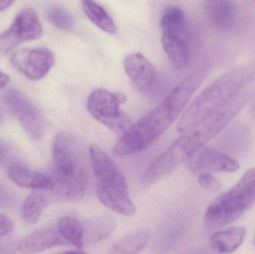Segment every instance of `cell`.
Masks as SVG:
<instances>
[{"label":"cell","mask_w":255,"mask_h":254,"mask_svg":"<svg viewBox=\"0 0 255 254\" xmlns=\"http://www.w3.org/2000/svg\"><path fill=\"white\" fill-rule=\"evenodd\" d=\"M244 104L243 98L232 100L215 113L186 130L184 134L172 143L174 152L184 161L191 158L236 117Z\"/></svg>","instance_id":"277c9868"},{"label":"cell","mask_w":255,"mask_h":254,"mask_svg":"<svg viewBox=\"0 0 255 254\" xmlns=\"http://www.w3.org/2000/svg\"><path fill=\"white\" fill-rule=\"evenodd\" d=\"M4 100L9 110L17 118L24 131L32 140L41 138L44 130L43 118L35 105L17 89L4 92Z\"/></svg>","instance_id":"9c48e42d"},{"label":"cell","mask_w":255,"mask_h":254,"mask_svg":"<svg viewBox=\"0 0 255 254\" xmlns=\"http://www.w3.org/2000/svg\"><path fill=\"white\" fill-rule=\"evenodd\" d=\"M255 203V168L247 170L228 192L214 200L205 213L208 228H222L233 223Z\"/></svg>","instance_id":"3957f363"},{"label":"cell","mask_w":255,"mask_h":254,"mask_svg":"<svg viewBox=\"0 0 255 254\" xmlns=\"http://www.w3.org/2000/svg\"><path fill=\"white\" fill-rule=\"evenodd\" d=\"M198 183L204 189L210 191H218L221 188V183L209 173H202L198 177Z\"/></svg>","instance_id":"484cf974"},{"label":"cell","mask_w":255,"mask_h":254,"mask_svg":"<svg viewBox=\"0 0 255 254\" xmlns=\"http://www.w3.org/2000/svg\"><path fill=\"white\" fill-rule=\"evenodd\" d=\"M81 5L87 17L98 28L109 34H116V25L104 7L94 0H81Z\"/></svg>","instance_id":"ffe728a7"},{"label":"cell","mask_w":255,"mask_h":254,"mask_svg":"<svg viewBox=\"0 0 255 254\" xmlns=\"http://www.w3.org/2000/svg\"><path fill=\"white\" fill-rule=\"evenodd\" d=\"M241 85V82L232 78L221 79L213 83L198 95L181 116L178 131L184 132L224 107L233 100Z\"/></svg>","instance_id":"5b68a950"},{"label":"cell","mask_w":255,"mask_h":254,"mask_svg":"<svg viewBox=\"0 0 255 254\" xmlns=\"http://www.w3.org/2000/svg\"><path fill=\"white\" fill-rule=\"evenodd\" d=\"M13 0H0V11L6 10L8 8L12 3H13Z\"/></svg>","instance_id":"f1b7e54d"},{"label":"cell","mask_w":255,"mask_h":254,"mask_svg":"<svg viewBox=\"0 0 255 254\" xmlns=\"http://www.w3.org/2000/svg\"><path fill=\"white\" fill-rule=\"evenodd\" d=\"M64 245H67V243L56 227L33 231L19 242L17 249L21 253L33 254Z\"/></svg>","instance_id":"5bb4252c"},{"label":"cell","mask_w":255,"mask_h":254,"mask_svg":"<svg viewBox=\"0 0 255 254\" xmlns=\"http://www.w3.org/2000/svg\"><path fill=\"white\" fill-rule=\"evenodd\" d=\"M181 113L179 109L166 98L121 136L114 148V154L124 157L140 152L163 134Z\"/></svg>","instance_id":"7a4b0ae2"},{"label":"cell","mask_w":255,"mask_h":254,"mask_svg":"<svg viewBox=\"0 0 255 254\" xmlns=\"http://www.w3.org/2000/svg\"><path fill=\"white\" fill-rule=\"evenodd\" d=\"M126 101L125 94L100 88L90 95L88 110L97 121L122 136L132 125L130 118L121 110V104Z\"/></svg>","instance_id":"52a82bcc"},{"label":"cell","mask_w":255,"mask_h":254,"mask_svg":"<svg viewBox=\"0 0 255 254\" xmlns=\"http://www.w3.org/2000/svg\"></svg>","instance_id":"f546056e"},{"label":"cell","mask_w":255,"mask_h":254,"mask_svg":"<svg viewBox=\"0 0 255 254\" xmlns=\"http://www.w3.org/2000/svg\"><path fill=\"white\" fill-rule=\"evenodd\" d=\"M7 176L13 183L20 187L49 192H52L55 188L53 179L49 173L31 171L20 165L7 169Z\"/></svg>","instance_id":"9a60e30c"},{"label":"cell","mask_w":255,"mask_h":254,"mask_svg":"<svg viewBox=\"0 0 255 254\" xmlns=\"http://www.w3.org/2000/svg\"><path fill=\"white\" fill-rule=\"evenodd\" d=\"M10 78L5 73H2L0 71V90L5 87L6 85L9 83Z\"/></svg>","instance_id":"83f0119b"},{"label":"cell","mask_w":255,"mask_h":254,"mask_svg":"<svg viewBox=\"0 0 255 254\" xmlns=\"http://www.w3.org/2000/svg\"><path fill=\"white\" fill-rule=\"evenodd\" d=\"M43 28L37 13L31 8L19 12L10 26L0 34V54L6 55L24 42L40 38Z\"/></svg>","instance_id":"ba28073f"},{"label":"cell","mask_w":255,"mask_h":254,"mask_svg":"<svg viewBox=\"0 0 255 254\" xmlns=\"http://www.w3.org/2000/svg\"><path fill=\"white\" fill-rule=\"evenodd\" d=\"M57 228L67 244L72 245L77 249L84 247L83 225L76 218L67 216L58 222Z\"/></svg>","instance_id":"44dd1931"},{"label":"cell","mask_w":255,"mask_h":254,"mask_svg":"<svg viewBox=\"0 0 255 254\" xmlns=\"http://www.w3.org/2000/svg\"><path fill=\"white\" fill-rule=\"evenodd\" d=\"M124 65L129 79L141 93L151 95L155 92L160 85V78L154 66L142 54H129L124 59Z\"/></svg>","instance_id":"7c38bea8"},{"label":"cell","mask_w":255,"mask_h":254,"mask_svg":"<svg viewBox=\"0 0 255 254\" xmlns=\"http://www.w3.org/2000/svg\"><path fill=\"white\" fill-rule=\"evenodd\" d=\"M148 234L146 231H140L131 233L121 238L114 245L111 253L137 254L146 246Z\"/></svg>","instance_id":"7402d4cb"},{"label":"cell","mask_w":255,"mask_h":254,"mask_svg":"<svg viewBox=\"0 0 255 254\" xmlns=\"http://www.w3.org/2000/svg\"><path fill=\"white\" fill-rule=\"evenodd\" d=\"M10 63L30 80L37 81L47 75L55 64L53 53L46 48L21 49L10 55Z\"/></svg>","instance_id":"30bf717a"},{"label":"cell","mask_w":255,"mask_h":254,"mask_svg":"<svg viewBox=\"0 0 255 254\" xmlns=\"http://www.w3.org/2000/svg\"><path fill=\"white\" fill-rule=\"evenodd\" d=\"M89 155L97 179L96 192L100 202L120 214L134 215L136 208L130 199L127 180L115 161L95 144L90 147Z\"/></svg>","instance_id":"6da1fadb"},{"label":"cell","mask_w":255,"mask_h":254,"mask_svg":"<svg viewBox=\"0 0 255 254\" xmlns=\"http://www.w3.org/2000/svg\"><path fill=\"white\" fill-rule=\"evenodd\" d=\"M47 16L49 21L58 29L70 31L74 28V18L64 7L58 6L51 7L48 10Z\"/></svg>","instance_id":"603a6c76"},{"label":"cell","mask_w":255,"mask_h":254,"mask_svg":"<svg viewBox=\"0 0 255 254\" xmlns=\"http://www.w3.org/2000/svg\"><path fill=\"white\" fill-rule=\"evenodd\" d=\"M16 195L9 186L0 181V208H10L16 204Z\"/></svg>","instance_id":"d4e9b609"},{"label":"cell","mask_w":255,"mask_h":254,"mask_svg":"<svg viewBox=\"0 0 255 254\" xmlns=\"http://www.w3.org/2000/svg\"><path fill=\"white\" fill-rule=\"evenodd\" d=\"M162 45L177 70L188 67L190 61L188 28L184 12L177 6H166L160 18Z\"/></svg>","instance_id":"8992f818"},{"label":"cell","mask_w":255,"mask_h":254,"mask_svg":"<svg viewBox=\"0 0 255 254\" xmlns=\"http://www.w3.org/2000/svg\"><path fill=\"white\" fill-rule=\"evenodd\" d=\"M239 169V163L236 160L226 154L209 148L201 150L190 163V171L195 174L233 173L236 172Z\"/></svg>","instance_id":"4fadbf2b"},{"label":"cell","mask_w":255,"mask_h":254,"mask_svg":"<svg viewBox=\"0 0 255 254\" xmlns=\"http://www.w3.org/2000/svg\"><path fill=\"white\" fill-rule=\"evenodd\" d=\"M52 158L54 171L60 175L70 178L87 177L73 140L68 134L63 132L57 134L52 148Z\"/></svg>","instance_id":"8fae6325"},{"label":"cell","mask_w":255,"mask_h":254,"mask_svg":"<svg viewBox=\"0 0 255 254\" xmlns=\"http://www.w3.org/2000/svg\"><path fill=\"white\" fill-rule=\"evenodd\" d=\"M53 195L49 191L34 189L22 204L21 216L27 223L34 224L40 219L43 212L50 203Z\"/></svg>","instance_id":"d6986e66"},{"label":"cell","mask_w":255,"mask_h":254,"mask_svg":"<svg viewBox=\"0 0 255 254\" xmlns=\"http://www.w3.org/2000/svg\"><path fill=\"white\" fill-rule=\"evenodd\" d=\"M19 165L17 152L5 141L0 140V166L7 167Z\"/></svg>","instance_id":"cb8c5ba5"},{"label":"cell","mask_w":255,"mask_h":254,"mask_svg":"<svg viewBox=\"0 0 255 254\" xmlns=\"http://www.w3.org/2000/svg\"><path fill=\"white\" fill-rule=\"evenodd\" d=\"M84 246H93L106 240L117 228V220L112 216H102L83 224Z\"/></svg>","instance_id":"2e32d148"},{"label":"cell","mask_w":255,"mask_h":254,"mask_svg":"<svg viewBox=\"0 0 255 254\" xmlns=\"http://www.w3.org/2000/svg\"><path fill=\"white\" fill-rule=\"evenodd\" d=\"M246 234L247 231L243 227H232L217 231L211 236V247L217 253H233L244 243Z\"/></svg>","instance_id":"ac0fdd59"},{"label":"cell","mask_w":255,"mask_h":254,"mask_svg":"<svg viewBox=\"0 0 255 254\" xmlns=\"http://www.w3.org/2000/svg\"><path fill=\"white\" fill-rule=\"evenodd\" d=\"M205 8L210 20L222 29L235 22L236 8L232 0H205Z\"/></svg>","instance_id":"e0dca14e"},{"label":"cell","mask_w":255,"mask_h":254,"mask_svg":"<svg viewBox=\"0 0 255 254\" xmlns=\"http://www.w3.org/2000/svg\"><path fill=\"white\" fill-rule=\"evenodd\" d=\"M13 223L9 218L0 214V237L10 234L13 230Z\"/></svg>","instance_id":"4316f807"}]
</instances>
